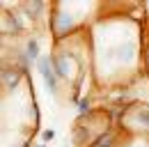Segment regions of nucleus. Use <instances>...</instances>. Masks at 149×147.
<instances>
[{"label": "nucleus", "mask_w": 149, "mask_h": 147, "mask_svg": "<svg viewBox=\"0 0 149 147\" xmlns=\"http://www.w3.org/2000/svg\"><path fill=\"white\" fill-rule=\"evenodd\" d=\"M76 108H78V117H87V115L92 113V101H90V97L76 99Z\"/></svg>", "instance_id": "0eeeda50"}, {"label": "nucleus", "mask_w": 149, "mask_h": 147, "mask_svg": "<svg viewBox=\"0 0 149 147\" xmlns=\"http://www.w3.org/2000/svg\"><path fill=\"white\" fill-rule=\"evenodd\" d=\"M23 76H25V69H21V67H16V64L5 67V69H2V74H0V80H2L5 92L16 90V85L21 83V78H23Z\"/></svg>", "instance_id": "20e7f679"}, {"label": "nucleus", "mask_w": 149, "mask_h": 147, "mask_svg": "<svg viewBox=\"0 0 149 147\" xmlns=\"http://www.w3.org/2000/svg\"><path fill=\"white\" fill-rule=\"evenodd\" d=\"M23 51H25L28 60H30L32 64H37V60L41 57V44H39V39H37V37H28V39H25Z\"/></svg>", "instance_id": "39448f33"}, {"label": "nucleus", "mask_w": 149, "mask_h": 147, "mask_svg": "<svg viewBox=\"0 0 149 147\" xmlns=\"http://www.w3.org/2000/svg\"><path fill=\"white\" fill-rule=\"evenodd\" d=\"M122 124H124V129L129 127L133 131L147 133L149 131V106L147 104H135V106L124 108V113H122Z\"/></svg>", "instance_id": "f03ea898"}, {"label": "nucleus", "mask_w": 149, "mask_h": 147, "mask_svg": "<svg viewBox=\"0 0 149 147\" xmlns=\"http://www.w3.org/2000/svg\"><path fill=\"white\" fill-rule=\"evenodd\" d=\"M90 147H117V136L112 131H103V136H99Z\"/></svg>", "instance_id": "423d86ee"}, {"label": "nucleus", "mask_w": 149, "mask_h": 147, "mask_svg": "<svg viewBox=\"0 0 149 147\" xmlns=\"http://www.w3.org/2000/svg\"><path fill=\"white\" fill-rule=\"evenodd\" d=\"M41 140H44V143H51V140H55V131H53V129H46V131H41Z\"/></svg>", "instance_id": "6e6552de"}, {"label": "nucleus", "mask_w": 149, "mask_h": 147, "mask_svg": "<svg viewBox=\"0 0 149 147\" xmlns=\"http://www.w3.org/2000/svg\"><path fill=\"white\" fill-rule=\"evenodd\" d=\"M35 69H37L39 78L44 80V85H46V90L55 94V92L60 90V78H57L55 69H53V62H51V55H41V57L37 60V64H35Z\"/></svg>", "instance_id": "7ed1b4c3"}, {"label": "nucleus", "mask_w": 149, "mask_h": 147, "mask_svg": "<svg viewBox=\"0 0 149 147\" xmlns=\"http://www.w3.org/2000/svg\"><path fill=\"white\" fill-rule=\"evenodd\" d=\"M51 62H53V69H55L60 83H69L76 76V71L80 69V60L74 51H55V53H51Z\"/></svg>", "instance_id": "f257e3e1"}]
</instances>
